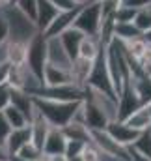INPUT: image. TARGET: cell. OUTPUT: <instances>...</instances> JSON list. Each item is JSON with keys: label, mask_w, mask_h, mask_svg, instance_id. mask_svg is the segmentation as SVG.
I'll use <instances>...</instances> for the list:
<instances>
[{"label": "cell", "mask_w": 151, "mask_h": 161, "mask_svg": "<svg viewBox=\"0 0 151 161\" xmlns=\"http://www.w3.org/2000/svg\"><path fill=\"white\" fill-rule=\"evenodd\" d=\"M32 99L36 111L49 122V125L54 127H64L65 124H69L80 105V101H54L45 97H32Z\"/></svg>", "instance_id": "obj_1"}, {"label": "cell", "mask_w": 151, "mask_h": 161, "mask_svg": "<svg viewBox=\"0 0 151 161\" xmlns=\"http://www.w3.org/2000/svg\"><path fill=\"white\" fill-rule=\"evenodd\" d=\"M0 15H2V17L6 19V23H8V28H9V40L11 41H23V43H28L36 34H39L36 23L30 21L24 13H21L13 2L0 6Z\"/></svg>", "instance_id": "obj_2"}, {"label": "cell", "mask_w": 151, "mask_h": 161, "mask_svg": "<svg viewBox=\"0 0 151 161\" xmlns=\"http://www.w3.org/2000/svg\"><path fill=\"white\" fill-rule=\"evenodd\" d=\"M73 26L80 30L84 36H97L101 26V6L99 2H88L82 4L76 13Z\"/></svg>", "instance_id": "obj_3"}, {"label": "cell", "mask_w": 151, "mask_h": 161, "mask_svg": "<svg viewBox=\"0 0 151 161\" xmlns=\"http://www.w3.org/2000/svg\"><path fill=\"white\" fill-rule=\"evenodd\" d=\"M90 142H93L107 156H112V158H117V159L123 161H131L129 146H123L117 141H114L105 129H91L90 131Z\"/></svg>", "instance_id": "obj_4"}, {"label": "cell", "mask_w": 151, "mask_h": 161, "mask_svg": "<svg viewBox=\"0 0 151 161\" xmlns=\"http://www.w3.org/2000/svg\"><path fill=\"white\" fill-rule=\"evenodd\" d=\"M26 68L38 75L39 79L43 77V69H45V64H47V53H45V36L39 32L36 34L32 40L28 41V47H26V60H24ZM43 82V80H41Z\"/></svg>", "instance_id": "obj_5"}, {"label": "cell", "mask_w": 151, "mask_h": 161, "mask_svg": "<svg viewBox=\"0 0 151 161\" xmlns=\"http://www.w3.org/2000/svg\"><path fill=\"white\" fill-rule=\"evenodd\" d=\"M32 97H45V99H54V101H82L84 99V88L76 84H64V86H41Z\"/></svg>", "instance_id": "obj_6"}, {"label": "cell", "mask_w": 151, "mask_h": 161, "mask_svg": "<svg viewBox=\"0 0 151 161\" xmlns=\"http://www.w3.org/2000/svg\"><path fill=\"white\" fill-rule=\"evenodd\" d=\"M45 53H47V64L60 68V69H67L71 71V64L73 60L69 58V54L65 53L64 45L60 38H45Z\"/></svg>", "instance_id": "obj_7"}, {"label": "cell", "mask_w": 151, "mask_h": 161, "mask_svg": "<svg viewBox=\"0 0 151 161\" xmlns=\"http://www.w3.org/2000/svg\"><path fill=\"white\" fill-rule=\"evenodd\" d=\"M140 107H144L142 101L136 97V94L133 92V88L125 82L123 88H121V92H119V96H117V120L125 122L134 111H138Z\"/></svg>", "instance_id": "obj_8"}, {"label": "cell", "mask_w": 151, "mask_h": 161, "mask_svg": "<svg viewBox=\"0 0 151 161\" xmlns=\"http://www.w3.org/2000/svg\"><path fill=\"white\" fill-rule=\"evenodd\" d=\"M127 84L133 88V92L142 101V105H146L151 99V77L148 75V71L144 68H140L136 71H131Z\"/></svg>", "instance_id": "obj_9"}, {"label": "cell", "mask_w": 151, "mask_h": 161, "mask_svg": "<svg viewBox=\"0 0 151 161\" xmlns=\"http://www.w3.org/2000/svg\"><path fill=\"white\" fill-rule=\"evenodd\" d=\"M65 142H67V139H65V135L62 133V129L50 125V127H49V133H47V137H45V141H43L41 154H45V156H49V158L64 156V152H65Z\"/></svg>", "instance_id": "obj_10"}, {"label": "cell", "mask_w": 151, "mask_h": 161, "mask_svg": "<svg viewBox=\"0 0 151 161\" xmlns=\"http://www.w3.org/2000/svg\"><path fill=\"white\" fill-rule=\"evenodd\" d=\"M78 9H80V6H76L75 9L58 11V15L52 19V23H50V25H49L41 34H43L45 38H56V36H60L62 32H65L67 28H71V26H73V21H75Z\"/></svg>", "instance_id": "obj_11"}, {"label": "cell", "mask_w": 151, "mask_h": 161, "mask_svg": "<svg viewBox=\"0 0 151 161\" xmlns=\"http://www.w3.org/2000/svg\"><path fill=\"white\" fill-rule=\"evenodd\" d=\"M30 137H32V131H30V124L28 125H23V127H17V129H11L4 141V148H6V154L8 158L9 156H15L26 142H30Z\"/></svg>", "instance_id": "obj_12"}, {"label": "cell", "mask_w": 151, "mask_h": 161, "mask_svg": "<svg viewBox=\"0 0 151 161\" xmlns=\"http://www.w3.org/2000/svg\"><path fill=\"white\" fill-rule=\"evenodd\" d=\"M105 131L112 137L114 141H117V142L123 144V146H131V144L134 142V139L140 135L138 131H134L133 127H129L125 122H121V120L108 122L107 127H105Z\"/></svg>", "instance_id": "obj_13"}, {"label": "cell", "mask_w": 151, "mask_h": 161, "mask_svg": "<svg viewBox=\"0 0 151 161\" xmlns=\"http://www.w3.org/2000/svg\"><path fill=\"white\" fill-rule=\"evenodd\" d=\"M82 118H84V125L91 131V129H105L108 118L103 114L101 109H97L91 101L82 99Z\"/></svg>", "instance_id": "obj_14"}, {"label": "cell", "mask_w": 151, "mask_h": 161, "mask_svg": "<svg viewBox=\"0 0 151 161\" xmlns=\"http://www.w3.org/2000/svg\"><path fill=\"white\" fill-rule=\"evenodd\" d=\"M43 86H64V84H75L73 77H71V71L67 69H60V68H54L50 64H45V69H43Z\"/></svg>", "instance_id": "obj_15"}, {"label": "cell", "mask_w": 151, "mask_h": 161, "mask_svg": "<svg viewBox=\"0 0 151 161\" xmlns=\"http://www.w3.org/2000/svg\"><path fill=\"white\" fill-rule=\"evenodd\" d=\"M58 38L62 41L65 53L69 54V58L75 60L76 56H78V47H80V43L84 40V34H82L80 30H76L75 26H71V28H67L65 32H62Z\"/></svg>", "instance_id": "obj_16"}, {"label": "cell", "mask_w": 151, "mask_h": 161, "mask_svg": "<svg viewBox=\"0 0 151 161\" xmlns=\"http://www.w3.org/2000/svg\"><path fill=\"white\" fill-rule=\"evenodd\" d=\"M9 90H11V88H9ZM9 103L15 105V107L28 118V122L32 120V114H34L36 107H34V99H32L30 94L21 92V90H11V92H9Z\"/></svg>", "instance_id": "obj_17"}, {"label": "cell", "mask_w": 151, "mask_h": 161, "mask_svg": "<svg viewBox=\"0 0 151 161\" xmlns=\"http://www.w3.org/2000/svg\"><path fill=\"white\" fill-rule=\"evenodd\" d=\"M49 122L45 120L41 114H39L38 111H34V114H32V120H30V131H32V137H30V141L38 146L39 150H41V146H43V141H45V137H47V133H49Z\"/></svg>", "instance_id": "obj_18"}, {"label": "cell", "mask_w": 151, "mask_h": 161, "mask_svg": "<svg viewBox=\"0 0 151 161\" xmlns=\"http://www.w3.org/2000/svg\"><path fill=\"white\" fill-rule=\"evenodd\" d=\"M58 15V9L49 2V0H38V15H36V26L39 32H43L52 19Z\"/></svg>", "instance_id": "obj_19"}, {"label": "cell", "mask_w": 151, "mask_h": 161, "mask_svg": "<svg viewBox=\"0 0 151 161\" xmlns=\"http://www.w3.org/2000/svg\"><path fill=\"white\" fill-rule=\"evenodd\" d=\"M91 66H93V60H84L80 56H76L71 64V77H73V82L76 86L84 88L86 86V79L91 71Z\"/></svg>", "instance_id": "obj_20"}, {"label": "cell", "mask_w": 151, "mask_h": 161, "mask_svg": "<svg viewBox=\"0 0 151 161\" xmlns=\"http://www.w3.org/2000/svg\"><path fill=\"white\" fill-rule=\"evenodd\" d=\"M103 47H105V43L97 36H84V40L78 47V56L84 60H95Z\"/></svg>", "instance_id": "obj_21"}, {"label": "cell", "mask_w": 151, "mask_h": 161, "mask_svg": "<svg viewBox=\"0 0 151 161\" xmlns=\"http://www.w3.org/2000/svg\"><path fill=\"white\" fill-rule=\"evenodd\" d=\"M26 47L28 43L8 40V62L11 66H21L26 60Z\"/></svg>", "instance_id": "obj_22"}, {"label": "cell", "mask_w": 151, "mask_h": 161, "mask_svg": "<svg viewBox=\"0 0 151 161\" xmlns=\"http://www.w3.org/2000/svg\"><path fill=\"white\" fill-rule=\"evenodd\" d=\"M62 133L65 135V139H73V141H82V142H90V129L84 124L78 122H69L64 127H60Z\"/></svg>", "instance_id": "obj_23"}, {"label": "cell", "mask_w": 151, "mask_h": 161, "mask_svg": "<svg viewBox=\"0 0 151 161\" xmlns=\"http://www.w3.org/2000/svg\"><path fill=\"white\" fill-rule=\"evenodd\" d=\"M125 124H127L129 127H133L134 131L142 133V131H146V129L149 127L151 116H149V113L146 111V107H140L138 111H134V113H133V114L125 120Z\"/></svg>", "instance_id": "obj_24"}, {"label": "cell", "mask_w": 151, "mask_h": 161, "mask_svg": "<svg viewBox=\"0 0 151 161\" xmlns=\"http://www.w3.org/2000/svg\"><path fill=\"white\" fill-rule=\"evenodd\" d=\"M142 36L140 30L133 25V23H114V28H112V38L119 41H129V40H134Z\"/></svg>", "instance_id": "obj_25"}, {"label": "cell", "mask_w": 151, "mask_h": 161, "mask_svg": "<svg viewBox=\"0 0 151 161\" xmlns=\"http://www.w3.org/2000/svg\"><path fill=\"white\" fill-rule=\"evenodd\" d=\"M2 114H4V118H6L8 125H9L11 129H17V127H23V125H28V124H30L28 118H26L15 105H11V103L2 111Z\"/></svg>", "instance_id": "obj_26"}, {"label": "cell", "mask_w": 151, "mask_h": 161, "mask_svg": "<svg viewBox=\"0 0 151 161\" xmlns=\"http://www.w3.org/2000/svg\"><path fill=\"white\" fill-rule=\"evenodd\" d=\"M129 148H133L136 154H140V156L151 159V135H149V131H148V129L142 131V133L134 139V142H133Z\"/></svg>", "instance_id": "obj_27"}, {"label": "cell", "mask_w": 151, "mask_h": 161, "mask_svg": "<svg viewBox=\"0 0 151 161\" xmlns=\"http://www.w3.org/2000/svg\"><path fill=\"white\" fill-rule=\"evenodd\" d=\"M133 25L140 30V34H144V32H148V30H149V28H151V4H149V6L140 8V9L136 11Z\"/></svg>", "instance_id": "obj_28"}, {"label": "cell", "mask_w": 151, "mask_h": 161, "mask_svg": "<svg viewBox=\"0 0 151 161\" xmlns=\"http://www.w3.org/2000/svg\"><path fill=\"white\" fill-rule=\"evenodd\" d=\"M17 6V9L21 13H24L30 21L36 23V15H38V0H15L13 2Z\"/></svg>", "instance_id": "obj_29"}, {"label": "cell", "mask_w": 151, "mask_h": 161, "mask_svg": "<svg viewBox=\"0 0 151 161\" xmlns=\"http://www.w3.org/2000/svg\"><path fill=\"white\" fill-rule=\"evenodd\" d=\"M136 11H138V9H134V8H131V6L121 4V6H117V9H116V13H114L112 19H114V23H133V21H134Z\"/></svg>", "instance_id": "obj_30"}, {"label": "cell", "mask_w": 151, "mask_h": 161, "mask_svg": "<svg viewBox=\"0 0 151 161\" xmlns=\"http://www.w3.org/2000/svg\"><path fill=\"white\" fill-rule=\"evenodd\" d=\"M99 6H101V21H107L114 17L117 6H121V0H99Z\"/></svg>", "instance_id": "obj_31"}, {"label": "cell", "mask_w": 151, "mask_h": 161, "mask_svg": "<svg viewBox=\"0 0 151 161\" xmlns=\"http://www.w3.org/2000/svg\"><path fill=\"white\" fill-rule=\"evenodd\" d=\"M15 156H19V158H23V159H26V161H36L39 156H41V150L30 141V142H26Z\"/></svg>", "instance_id": "obj_32"}, {"label": "cell", "mask_w": 151, "mask_h": 161, "mask_svg": "<svg viewBox=\"0 0 151 161\" xmlns=\"http://www.w3.org/2000/svg\"><path fill=\"white\" fill-rule=\"evenodd\" d=\"M80 158H82V161H103V152L93 142H86Z\"/></svg>", "instance_id": "obj_33"}, {"label": "cell", "mask_w": 151, "mask_h": 161, "mask_svg": "<svg viewBox=\"0 0 151 161\" xmlns=\"http://www.w3.org/2000/svg\"><path fill=\"white\" fill-rule=\"evenodd\" d=\"M84 146H86V142H82V141H73V139H67L64 156H65L67 159H69V158H75V156H80V154H82V150H84Z\"/></svg>", "instance_id": "obj_34"}, {"label": "cell", "mask_w": 151, "mask_h": 161, "mask_svg": "<svg viewBox=\"0 0 151 161\" xmlns=\"http://www.w3.org/2000/svg\"><path fill=\"white\" fill-rule=\"evenodd\" d=\"M58 11H67V9H75L78 4H75L73 0H49Z\"/></svg>", "instance_id": "obj_35"}, {"label": "cell", "mask_w": 151, "mask_h": 161, "mask_svg": "<svg viewBox=\"0 0 151 161\" xmlns=\"http://www.w3.org/2000/svg\"><path fill=\"white\" fill-rule=\"evenodd\" d=\"M9 86L4 82V84H0V111H4L8 105H9Z\"/></svg>", "instance_id": "obj_36"}, {"label": "cell", "mask_w": 151, "mask_h": 161, "mask_svg": "<svg viewBox=\"0 0 151 161\" xmlns=\"http://www.w3.org/2000/svg\"><path fill=\"white\" fill-rule=\"evenodd\" d=\"M8 40H9V28H8L6 19L0 15V45H2V43H6Z\"/></svg>", "instance_id": "obj_37"}, {"label": "cell", "mask_w": 151, "mask_h": 161, "mask_svg": "<svg viewBox=\"0 0 151 161\" xmlns=\"http://www.w3.org/2000/svg\"><path fill=\"white\" fill-rule=\"evenodd\" d=\"M11 131V127L8 125V122L4 118V114H2V111H0V142H4L6 141V137H8V133Z\"/></svg>", "instance_id": "obj_38"}, {"label": "cell", "mask_w": 151, "mask_h": 161, "mask_svg": "<svg viewBox=\"0 0 151 161\" xmlns=\"http://www.w3.org/2000/svg\"><path fill=\"white\" fill-rule=\"evenodd\" d=\"M123 4L134 8V9H140V8H144V6H149L151 0H123Z\"/></svg>", "instance_id": "obj_39"}, {"label": "cell", "mask_w": 151, "mask_h": 161, "mask_svg": "<svg viewBox=\"0 0 151 161\" xmlns=\"http://www.w3.org/2000/svg\"><path fill=\"white\" fill-rule=\"evenodd\" d=\"M8 69H9V64H0V84H4V82H6Z\"/></svg>", "instance_id": "obj_40"}, {"label": "cell", "mask_w": 151, "mask_h": 161, "mask_svg": "<svg viewBox=\"0 0 151 161\" xmlns=\"http://www.w3.org/2000/svg\"><path fill=\"white\" fill-rule=\"evenodd\" d=\"M8 158V154H6V148H4V142H0V161L6 159Z\"/></svg>", "instance_id": "obj_41"}, {"label": "cell", "mask_w": 151, "mask_h": 161, "mask_svg": "<svg viewBox=\"0 0 151 161\" xmlns=\"http://www.w3.org/2000/svg\"><path fill=\"white\" fill-rule=\"evenodd\" d=\"M142 38L146 40V43H149V45H151V28L148 30V32H144V34H142Z\"/></svg>", "instance_id": "obj_42"}, {"label": "cell", "mask_w": 151, "mask_h": 161, "mask_svg": "<svg viewBox=\"0 0 151 161\" xmlns=\"http://www.w3.org/2000/svg\"><path fill=\"white\" fill-rule=\"evenodd\" d=\"M50 161H67V159H65V156H54V158H50Z\"/></svg>", "instance_id": "obj_43"}, {"label": "cell", "mask_w": 151, "mask_h": 161, "mask_svg": "<svg viewBox=\"0 0 151 161\" xmlns=\"http://www.w3.org/2000/svg\"><path fill=\"white\" fill-rule=\"evenodd\" d=\"M8 159L9 161H26V159H23V158H19V156H9Z\"/></svg>", "instance_id": "obj_44"}, {"label": "cell", "mask_w": 151, "mask_h": 161, "mask_svg": "<svg viewBox=\"0 0 151 161\" xmlns=\"http://www.w3.org/2000/svg\"><path fill=\"white\" fill-rule=\"evenodd\" d=\"M36 161H50V158H49V156H45V154H41Z\"/></svg>", "instance_id": "obj_45"}, {"label": "cell", "mask_w": 151, "mask_h": 161, "mask_svg": "<svg viewBox=\"0 0 151 161\" xmlns=\"http://www.w3.org/2000/svg\"><path fill=\"white\" fill-rule=\"evenodd\" d=\"M144 107H146V111L149 113V116H151V99L148 101V103H146V105H144Z\"/></svg>", "instance_id": "obj_46"}, {"label": "cell", "mask_w": 151, "mask_h": 161, "mask_svg": "<svg viewBox=\"0 0 151 161\" xmlns=\"http://www.w3.org/2000/svg\"><path fill=\"white\" fill-rule=\"evenodd\" d=\"M65 159H67V158H65ZM67 161H82V158H80V156H75V158H69Z\"/></svg>", "instance_id": "obj_47"}, {"label": "cell", "mask_w": 151, "mask_h": 161, "mask_svg": "<svg viewBox=\"0 0 151 161\" xmlns=\"http://www.w3.org/2000/svg\"><path fill=\"white\" fill-rule=\"evenodd\" d=\"M73 2H75V4H78V6H82V4H86L88 0H73Z\"/></svg>", "instance_id": "obj_48"}, {"label": "cell", "mask_w": 151, "mask_h": 161, "mask_svg": "<svg viewBox=\"0 0 151 161\" xmlns=\"http://www.w3.org/2000/svg\"><path fill=\"white\" fill-rule=\"evenodd\" d=\"M11 0H0V6H4V4H9Z\"/></svg>", "instance_id": "obj_49"}, {"label": "cell", "mask_w": 151, "mask_h": 161, "mask_svg": "<svg viewBox=\"0 0 151 161\" xmlns=\"http://www.w3.org/2000/svg\"><path fill=\"white\" fill-rule=\"evenodd\" d=\"M146 71H148V75H149V77H151V66H149V68H148V69H146Z\"/></svg>", "instance_id": "obj_50"}, {"label": "cell", "mask_w": 151, "mask_h": 161, "mask_svg": "<svg viewBox=\"0 0 151 161\" xmlns=\"http://www.w3.org/2000/svg\"><path fill=\"white\" fill-rule=\"evenodd\" d=\"M148 131H149V135H151V124H149V127H148Z\"/></svg>", "instance_id": "obj_51"}, {"label": "cell", "mask_w": 151, "mask_h": 161, "mask_svg": "<svg viewBox=\"0 0 151 161\" xmlns=\"http://www.w3.org/2000/svg\"><path fill=\"white\" fill-rule=\"evenodd\" d=\"M88 2H99V0H88ZM88 2H86V4H88Z\"/></svg>", "instance_id": "obj_52"}, {"label": "cell", "mask_w": 151, "mask_h": 161, "mask_svg": "<svg viewBox=\"0 0 151 161\" xmlns=\"http://www.w3.org/2000/svg\"><path fill=\"white\" fill-rule=\"evenodd\" d=\"M2 161H9V159H8V158H6V159H2Z\"/></svg>", "instance_id": "obj_53"}, {"label": "cell", "mask_w": 151, "mask_h": 161, "mask_svg": "<svg viewBox=\"0 0 151 161\" xmlns=\"http://www.w3.org/2000/svg\"><path fill=\"white\" fill-rule=\"evenodd\" d=\"M11 2H15V0H11Z\"/></svg>", "instance_id": "obj_54"}, {"label": "cell", "mask_w": 151, "mask_h": 161, "mask_svg": "<svg viewBox=\"0 0 151 161\" xmlns=\"http://www.w3.org/2000/svg\"><path fill=\"white\" fill-rule=\"evenodd\" d=\"M121 4H123V0H121Z\"/></svg>", "instance_id": "obj_55"}]
</instances>
